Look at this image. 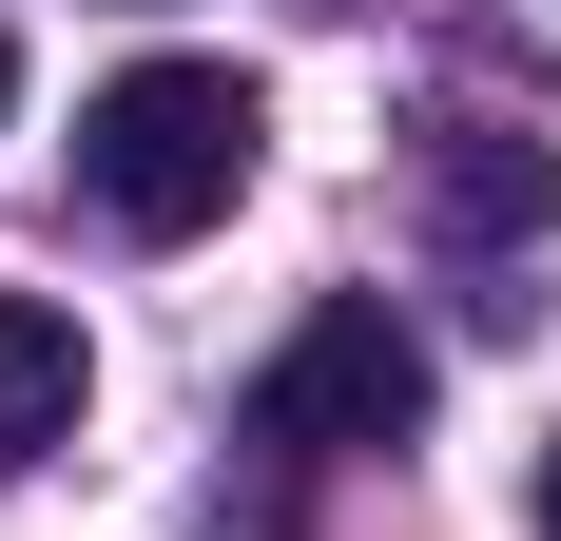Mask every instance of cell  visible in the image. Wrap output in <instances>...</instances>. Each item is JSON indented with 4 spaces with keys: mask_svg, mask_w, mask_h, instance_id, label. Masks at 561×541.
<instances>
[{
    "mask_svg": "<svg viewBox=\"0 0 561 541\" xmlns=\"http://www.w3.org/2000/svg\"><path fill=\"white\" fill-rule=\"evenodd\" d=\"M272 156V97L232 78V58H116L98 97H78V194H98L136 252H194V232L252 194Z\"/></svg>",
    "mask_w": 561,
    "mask_h": 541,
    "instance_id": "cell-1",
    "label": "cell"
},
{
    "mask_svg": "<svg viewBox=\"0 0 561 541\" xmlns=\"http://www.w3.org/2000/svg\"><path fill=\"white\" fill-rule=\"evenodd\" d=\"M252 426H272V445H407V426H426V329H407L388 290H330V310L272 348Z\"/></svg>",
    "mask_w": 561,
    "mask_h": 541,
    "instance_id": "cell-2",
    "label": "cell"
},
{
    "mask_svg": "<svg viewBox=\"0 0 561 541\" xmlns=\"http://www.w3.org/2000/svg\"><path fill=\"white\" fill-rule=\"evenodd\" d=\"M78 406H98V348H78V310L0 290V484H20L39 445H78Z\"/></svg>",
    "mask_w": 561,
    "mask_h": 541,
    "instance_id": "cell-3",
    "label": "cell"
},
{
    "mask_svg": "<svg viewBox=\"0 0 561 541\" xmlns=\"http://www.w3.org/2000/svg\"><path fill=\"white\" fill-rule=\"evenodd\" d=\"M523 214H561V156L542 136H465L446 156V232H523Z\"/></svg>",
    "mask_w": 561,
    "mask_h": 541,
    "instance_id": "cell-4",
    "label": "cell"
},
{
    "mask_svg": "<svg viewBox=\"0 0 561 541\" xmlns=\"http://www.w3.org/2000/svg\"><path fill=\"white\" fill-rule=\"evenodd\" d=\"M542 541H561V426H542Z\"/></svg>",
    "mask_w": 561,
    "mask_h": 541,
    "instance_id": "cell-5",
    "label": "cell"
},
{
    "mask_svg": "<svg viewBox=\"0 0 561 541\" xmlns=\"http://www.w3.org/2000/svg\"><path fill=\"white\" fill-rule=\"evenodd\" d=\"M0 116H20V39H0Z\"/></svg>",
    "mask_w": 561,
    "mask_h": 541,
    "instance_id": "cell-6",
    "label": "cell"
}]
</instances>
